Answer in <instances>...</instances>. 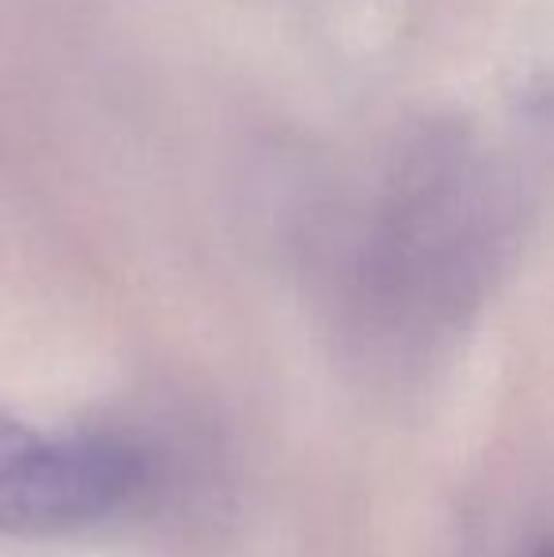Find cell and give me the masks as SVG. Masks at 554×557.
<instances>
[{
    "mask_svg": "<svg viewBox=\"0 0 554 557\" xmlns=\"http://www.w3.org/2000/svg\"><path fill=\"white\" fill-rule=\"evenodd\" d=\"M152 490V455L130 436L50 433L0 410V535H96L137 516Z\"/></svg>",
    "mask_w": 554,
    "mask_h": 557,
    "instance_id": "6da1fadb",
    "label": "cell"
},
{
    "mask_svg": "<svg viewBox=\"0 0 554 557\" xmlns=\"http://www.w3.org/2000/svg\"><path fill=\"white\" fill-rule=\"evenodd\" d=\"M543 557H554V550H543Z\"/></svg>",
    "mask_w": 554,
    "mask_h": 557,
    "instance_id": "7a4b0ae2",
    "label": "cell"
}]
</instances>
